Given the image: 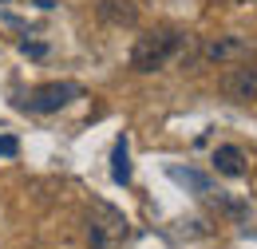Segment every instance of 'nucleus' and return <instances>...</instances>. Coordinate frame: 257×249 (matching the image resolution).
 I'll return each mask as SVG.
<instances>
[{"mask_svg": "<svg viewBox=\"0 0 257 249\" xmlns=\"http://www.w3.org/2000/svg\"><path fill=\"white\" fill-rule=\"evenodd\" d=\"M182 44H186V36L174 32V28L143 32V36L135 40V48H131V67H135V71H159V67H166V63L182 52Z\"/></svg>", "mask_w": 257, "mask_h": 249, "instance_id": "f257e3e1", "label": "nucleus"}, {"mask_svg": "<svg viewBox=\"0 0 257 249\" xmlns=\"http://www.w3.org/2000/svg\"><path fill=\"white\" fill-rule=\"evenodd\" d=\"M127 233L131 225L115 206H107V202L91 206V214H87V245L91 249H119L127 241Z\"/></svg>", "mask_w": 257, "mask_h": 249, "instance_id": "f03ea898", "label": "nucleus"}, {"mask_svg": "<svg viewBox=\"0 0 257 249\" xmlns=\"http://www.w3.org/2000/svg\"><path fill=\"white\" fill-rule=\"evenodd\" d=\"M83 95V87L79 83H71V79H56V83H40L20 107L24 111H32V115H52V111H60V107H67L71 99H79Z\"/></svg>", "mask_w": 257, "mask_h": 249, "instance_id": "7ed1b4c3", "label": "nucleus"}, {"mask_svg": "<svg viewBox=\"0 0 257 249\" xmlns=\"http://www.w3.org/2000/svg\"><path fill=\"white\" fill-rule=\"evenodd\" d=\"M249 52H253V44L245 36H218V40L202 44V60H210V63H241V60H249Z\"/></svg>", "mask_w": 257, "mask_h": 249, "instance_id": "20e7f679", "label": "nucleus"}, {"mask_svg": "<svg viewBox=\"0 0 257 249\" xmlns=\"http://www.w3.org/2000/svg\"><path fill=\"white\" fill-rule=\"evenodd\" d=\"M222 91L233 99V103H249L257 99V63H237L222 75Z\"/></svg>", "mask_w": 257, "mask_h": 249, "instance_id": "39448f33", "label": "nucleus"}, {"mask_svg": "<svg viewBox=\"0 0 257 249\" xmlns=\"http://www.w3.org/2000/svg\"><path fill=\"white\" fill-rule=\"evenodd\" d=\"M95 12H99V20H103V24H119V28L139 20V8H135L131 0H99Z\"/></svg>", "mask_w": 257, "mask_h": 249, "instance_id": "423d86ee", "label": "nucleus"}, {"mask_svg": "<svg viewBox=\"0 0 257 249\" xmlns=\"http://www.w3.org/2000/svg\"><path fill=\"white\" fill-rule=\"evenodd\" d=\"M214 170L225 174V178H241L245 174V155H241V147H218L214 151Z\"/></svg>", "mask_w": 257, "mask_h": 249, "instance_id": "0eeeda50", "label": "nucleus"}, {"mask_svg": "<svg viewBox=\"0 0 257 249\" xmlns=\"http://www.w3.org/2000/svg\"><path fill=\"white\" fill-rule=\"evenodd\" d=\"M111 178H115L119 186H127V182H131V143H127V131L115 139V151H111Z\"/></svg>", "mask_w": 257, "mask_h": 249, "instance_id": "6e6552de", "label": "nucleus"}, {"mask_svg": "<svg viewBox=\"0 0 257 249\" xmlns=\"http://www.w3.org/2000/svg\"><path fill=\"white\" fill-rule=\"evenodd\" d=\"M166 174H170L174 182H182V186L198 190V194H214V182H210L206 174H198V170H190V166H166Z\"/></svg>", "mask_w": 257, "mask_h": 249, "instance_id": "1a4fd4ad", "label": "nucleus"}, {"mask_svg": "<svg viewBox=\"0 0 257 249\" xmlns=\"http://www.w3.org/2000/svg\"><path fill=\"white\" fill-rule=\"evenodd\" d=\"M20 155V143L12 135H0V158H16Z\"/></svg>", "mask_w": 257, "mask_h": 249, "instance_id": "9d476101", "label": "nucleus"}, {"mask_svg": "<svg viewBox=\"0 0 257 249\" xmlns=\"http://www.w3.org/2000/svg\"><path fill=\"white\" fill-rule=\"evenodd\" d=\"M20 52H24V56H32V60L48 56V48H44V44H32V40H20Z\"/></svg>", "mask_w": 257, "mask_h": 249, "instance_id": "9b49d317", "label": "nucleus"}, {"mask_svg": "<svg viewBox=\"0 0 257 249\" xmlns=\"http://www.w3.org/2000/svg\"><path fill=\"white\" fill-rule=\"evenodd\" d=\"M0 4H4V0H0Z\"/></svg>", "mask_w": 257, "mask_h": 249, "instance_id": "f8f14e48", "label": "nucleus"}]
</instances>
